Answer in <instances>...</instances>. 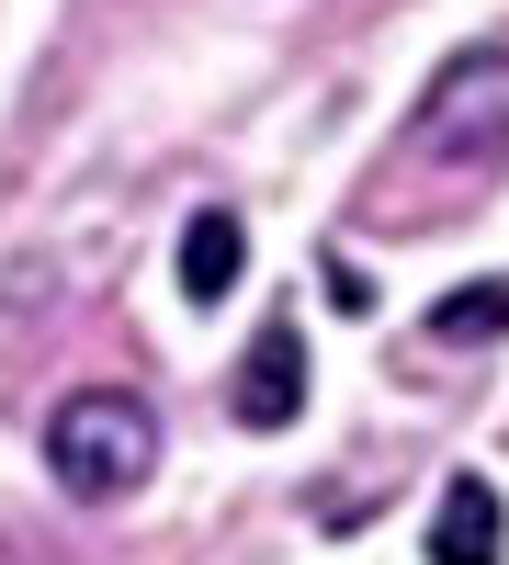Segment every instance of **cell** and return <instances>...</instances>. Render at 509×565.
Wrapping results in <instances>:
<instances>
[{
  "instance_id": "obj_1",
  "label": "cell",
  "mask_w": 509,
  "mask_h": 565,
  "mask_svg": "<svg viewBox=\"0 0 509 565\" xmlns=\"http://www.w3.org/2000/svg\"><path fill=\"white\" fill-rule=\"evenodd\" d=\"M45 476L68 498H136L159 476V407L125 396V385L57 396V418H45Z\"/></svg>"
},
{
  "instance_id": "obj_5",
  "label": "cell",
  "mask_w": 509,
  "mask_h": 565,
  "mask_svg": "<svg viewBox=\"0 0 509 565\" xmlns=\"http://www.w3.org/2000/svg\"><path fill=\"white\" fill-rule=\"evenodd\" d=\"M238 271H250V226L226 215V204H204L193 226H181V295H193V306H226V295H238Z\"/></svg>"
},
{
  "instance_id": "obj_6",
  "label": "cell",
  "mask_w": 509,
  "mask_h": 565,
  "mask_svg": "<svg viewBox=\"0 0 509 565\" xmlns=\"http://www.w3.org/2000/svg\"><path fill=\"white\" fill-rule=\"evenodd\" d=\"M431 340H442V351L509 340V282H465V295H442V306H431Z\"/></svg>"
},
{
  "instance_id": "obj_3",
  "label": "cell",
  "mask_w": 509,
  "mask_h": 565,
  "mask_svg": "<svg viewBox=\"0 0 509 565\" xmlns=\"http://www.w3.org/2000/svg\"><path fill=\"white\" fill-rule=\"evenodd\" d=\"M226 407H238V430H295V418H306V328H295V317L250 328V351H238V385H226Z\"/></svg>"
},
{
  "instance_id": "obj_2",
  "label": "cell",
  "mask_w": 509,
  "mask_h": 565,
  "mask_svg": "<svg viewBox=\"0 0 509 565\" xmlns=\"http://www.w3.org/2000/svg\"><path fill=\"white\" fill-rule=\"evenodd\" d=\"M407 148L442 159V170H487L509 148V45L442 57V79L420 90V114H407Z\"/></svg>"
},
{
  "instance_id": "obj_4",
  "label": "cell",
  "mask_w": 509,
  "mask_h": 565,
  "mask_svg": "<svg viewBox=\"0 0 509 565\" xmlns=\"http://www.w3.org/2000/svg\"><path fill=\"white\" fill-rule=\"evenodd\" d=\"M498 543H509L498 487L487 476H453L442 487V521H431V565H498Z\"/></svg>"
}]
</instances>
